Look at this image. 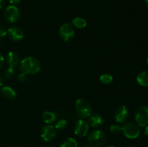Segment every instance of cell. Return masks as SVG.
Listing matches in <instances>:
<instances>
[{
	"label": "cell",
	"mask_w": 148,
	"mask_h": 147,
	"mask_svg": "<svg viewBox=\"0 0 148 147\" xmlns=\"http://www.w3.org/2000/svg\"><path fill=\"white\" fill-rule=\"evenodd\" d=\"M7 32H6L5 30H4L3 28H0V38L1 37H4V36L7 35Z\"/></svg>",
	"instance_id": "obj_24"
},
{
	"label": "cell",
	"mask_w": 148,
	"mask_h": 147,
	"mask_svg": "<svg viewBox=\"0 0 148 147\" xmlns=\"http://www.w3.org/2000/svg\"><path fill=\"white\" fill-rule=\"evenodd\" d=\"M82 147H92V146L90 145H85V146H83Z\"/></svg>",
	"instance_id": "obj_31"
},
{
	"label": "cell",
	"mask_w": 148,
	"mask_h": 147,
	"mask_svg": "<svg viewBox=\"0 0 148 147\" xmlns=\"http://www.w3.org/2000/svg\"><path fill=\"white\" fill-rule=\"evenodd\" d=\"M66 125H67V122L66 120L64 118H61L56 121L54 127L56 130H64L66 127Z\"/></svg>",
	"instance_id": "obj_20"
},
{
	"label": "cell",
	"mask_w": 148,
	"mask_h": 147,
	"mask_svg": "<svg viewBox=\"0 0 148 147\" xmlns=\"http://www.w3.org/2000/svg\"><path fill=\"white\" fill-rule=\"evenodd\" d=\"M137 83L143 86H148V71H144L137 76Z\"/></svg>",
	"instance_id": "obj_15"
},
{
	"label": "cell",
	"mask_w": 148,
	"mask_h": 147,
	"mask_svg": "<svg viewBox=\"0 0 148 147\" xmlns=\"http://www.w3.org/2000/svg\"><path fill=\"white\" fill-rule=\"evenodd\" d=\"M9 37L10 39L14 41H19L21 40L24 37V32L22 29L17 27H10L7 31Z\"/></svg>",
	"instance_id": "obj_11"
},
{
	"label": "cell",
	"mask_w": 148,
	"mask_h": 147,
	"mask_svg": "<svg viewBox=\"0 0 148 147\" xmlns=\"http://www.w3.org/2000/svg\"><path fill=\"white\" fill-rule=\"evenodd\" d=\"M4 3H5L4 0H0V9H1L3 7H4Z\"/></svg>",
	"instance_id": "obj_27"
},
{
	"label": "cell",
	"mask_w": 148,
	"mask_h": 147,
	"mask_svg": "<svg viewBox=\"0 0 148 147\" xmlns=\"http://www.w3.org/2000/svg\"><path fill=\"white\" fill-rule=\"evenodd\" d=\"M89 131V124L83 119L78 120L75 125V133L79 137H84Z\"/></svg>",
	"instance_id": "obj_9"
},
{
	"label": "cell",
	"mask_w": 148,
	"mask_h": 147,
	"mask_svg": "<svg viewBox=\"0 0 148 147\" xmlns=\"http://www.w3.org/2000/svg\"><path fill=\"white\" fill-rule=\"evenodd\" d=\"M145 5L147 6V7L148 8V0H145Z\"/></svg>",
	"instance_id": "obj_30"
},
{
	"label": "cell",
	"mask_w": 148,
	"mask_h": 147,
	"mask_svg": "<svg viewBox=\"0 0 148 147\" xmlns=\"http://www.w3.org/2000/svg\"><path fill=\"white\" fill-rule=\"evenodd\" d=\"M56 135V129L53 125H46V126L43 127V128L40 131V137L43 141H46V142L53 141Z\"/></svg>",
	"instance_id": "obj_8"
},
{
	"label": "cell",
	"mask_w": 148,
	"mask_h": 147,
	"mask_svg": "<svg viewBox=\"0 0 148 147\" xmlns=\"http://www.w3.org/2000/svg\"><path fill=\"white\" fill-rule=\"evenodd\" d=\"M26 76H27V74H24L22 72V73L18 76L19 81H20V82H24V81H25Z\"/></svg>",
	"instance_id": "obj_23"
},
{
	"label": "cell",
	"mask_w": 148,
	"mask_h": 147,
	"mask_svg": "<svg viewBox=\"0 0 148 147\" xmlns=\"http://www.w3.org/2000/svg\"><path fill=\"white\" fill-rule=\"evenodd\" d=\"M59 35L64 41L68 42L72 39L75 35V30L69 23H64L59 29Z\"/></svg>",
	"instance_id": "obj_7"
},
{
	"label": "cell",
	"mask_w": 148,
	"mask_h": 147,
	"mask_svg": "<svg viewBox=\"0 0 148 147\" xmlns=\"http://www.w3.org/2000/svg\"><path fill=\"white\" fill-rule=\"evenodd\" d=\"M88 124L92 128H100L103 124V119L99 114H93L89 117Z\"/></svg>",
	"instance_id": "obj_13"
},
{
	"label": "cell",
	"mask_w": 148,
	"mask_h": 147,
	"mask_svg": "<svg viewBox=\"0 0 148 147\" xmlns=\"http://www.w3.org/2000/svg\"><path fill=\"white\" fill-rule=\"evenodd\" d=\"M135 120L137 125L144 127L148 124V106H142L137 109L135 113Z\"/></svg>",
	"instance_id": "obj_5"
},
{
	"label": "cell",
	"mask_w": 148,
	"mask_h": 147,
	"mask_svg": "<svg viewBox=\"0 0 148 147\" xmlns=\"http://www.w3.org/2000/svg\"><path fill=\"white\" fill-rule=\"evenodd\" d=\"M121 131L124 133V135L130 139L137 138L140 135V128L137 124L134 122H127L121 127Z\"/></svg>",
	"instance_id": "obj_4"
},
{
	"label": "cell",
	"mask_w": 148,
	"mask_h": 147,
	"mask_svg": "<svg viewBox=\"0 0 148 147\" xmlns=\"http://www.w3.org/2000/svg\"><path fill=\"white\" fill-rule=\"evenodd\" d=\"M2 84H3V79L2 78H1V76H0V88L2 86Z\"/></svg>",
	"instance_id": "obj_29"
},
{
	"label": "cell",
	"mask_w": 148,
	"mask_h": 147,
	"mask_svg": "<svg viewBox=\"0 0 148 147\" xmlns=\"http://www.w3.org/2000/svg\"><path fill=\"white\" fill-rule=\"evenodd\" d=\"M128 109L124 105H121V106L118 107L117 109L116 110L115 114H114L116 121L119 123H122L124 121H126V120L128 118Z\"/></svg>",
	"instance_id": "obj_10"
},
{
	"label": "cell",
	"mask_w": 148,
	"mask_h": 147,
	"mask_svg": "<svg viewBox=\"0 0 148 147\" xmlns=\"http://www.w3.org/2000/svg\"><path fill=\"white\" fill-rule=\"evenodd\" d=\"M105 147H115L114 146H105Z\"/></svg>",
	"instance_id": "obj_32"
},
{
	"label": "cell",
	"mask_w": 148,
	"mask_h": 147,
	"mask_svg": "<svg viewBox=\"0 0 148 147\" xmlns=\"http://www.w3.org/2000/svg\"><path fill=\"white\" fill-rule=\"evenodd\" d=\"M10 2L13 5H16L20 2V0H10Z\"/></svg>",
	"instance_id": "obj_26"
},
{
	"label": "cell",
	"mask_w": 148,
	"mask_h": 147,
	"mask_svg": "<svg viewBox=\"0 0 148 147\" xmlns=\"http://www.w3.org/2000/svg\"><path fill=\"white\" fill-rule=\"evenodd\" d=\"M7 62L9 65V67L14 69L20 63V57L14 52H10L7 56Z\"/></svg>",
	"instance_id": "obj_12"
},
{
	"label": "cell",
	"mask_w": 148,
	"mask_h": 147,
	"mask_svg": "<svg viewBox=\"0 0 148 147\" xmlns=\"http://www.w3.org/2000/svg\"><path fill=\"white\" fill-rule=\"evenodd\" d=\"M113 81V76L111 75L108 74H102L100 76V82L101 83L104 84H108L111 83Z\"/></svg>",
	"instance_id": "obj_19"
},
{
	"label": "cell",
	"mask_w": 148,
	"mask_h": 147,
	"mask_svg": "<svg viewBox=\"0 0 148 147\" xmlns=\"http://www.w3.org/2000/svg\"><path fill=\"white\" fill-rule=\"evenodd\" d=\"M14 69H12V68L9 67L8 69H6L5 73H4V76L7 79H12V76H14Z\"/></svg>",
	"instance_id": "obj_21"
},
{
	"label": "cell",
	"mask_w": 148,
	"mask_h": 147,
	"mask_svg": "<svg viewBox=\"0 0 148 147\" xmlns=\"http://www.w3.org/2000/svg\"><path fill=\"white\" fill-rule=\"evenodd\" d=\"M60 147H78V144L76 140L69 137L62 143Z\"/></svg>",
	"instance_id": "obj_18"
},
{
	"label": "cell",
	"mask_w": 148,
	"mask_h": 147,
	"mask_svg": "<svg viewBox=\"0 0 148 147\" xmlns=\"http://www.w3.org/2000/svg\"><path fill=\"white\" fill-rule=\"evenodd\" d=\"M88 141L91 146H101L106 141V135L105 133L101 130L93 131L88 135Z\"/></svg>",
	"instance_id": "obj_3"
},
{
	"label": "cell",
	"mask_w": 148,
	"mask_h": 147,
	"mask_svg": "<svg viewBox=\"0 0 148 147\" xmlns=\"http://www.w3.org/2000/svg\"><path fill=\"white\" fill-rule=\"evenodd\" d=\"M20 70L25 74H34L40 70V63L38 59L30 56L23 59L20 63Z\"/></svg>",
	"instance_id": "obj_1"
},
{
	"label": "cell",
	"mask_w": 148,
	"mask_h": 147,
	"mask_svg": "<svg viewBox=\"0 0 148 147\" xmlns=\"http://www.w3.org/2000/svg\"><path fill=\"white\" fill-rule=\"evenodd\" d=\"M110 131L112 133L118 134L120 132H121V127L118 125H112L110 127Z\"/></svg>",
	"instance_id": "obj_22"
},
{
	"label": "cell",
	"mask_w": 148,
	"mask_h": 147,
	"mask_svg": "<svg viewBox=\"0 0 148 147\" xmlns=\"http://www.w3.org/2000/svg\"><path fill=\"white\" fill-rule=\"evenodd\" d=\"M1 92L4 97L9 99H14L17 96V93L14 91V89L10 87V86H4V87H2L1 89Z\"/></svg>",
	"instance_id": "obj_14"
},
{
	"label": "cell",
	"mask_w": 148,
	"mask_h": 147,
	"mask_svg": "<svg viewBox=\"0 0 148 147\" xmlns=\"http://www.w3.org/2000/svg\"><path fill=\"white\" fill-rule=\"evenodd\" d=\"M145 133L146 135L148 136V125L145 127Z\"/></svg>",
	"instance_id": "obj_28"
},
{
	"label": "cell",
	"mask_w": 148,
	"mask_h": 147,
	"mask_svg": "<svg viewBox=\"0 0 148 147\" xmlns=\"http://www.w3.org/2000/svg\"><path fill=\"white\" fill-rule=\"evenodd\" d=\"M20 12L19 9L16 6H9L4 12V17L7 22L14 23L20 18Z\"/></svg>",
	"instance_id": "obj_6"
},
{
	"label": "cell",
	"mask_w": 148,
	"mask_h": 147,
	"mask_svg": "<svg viewBox=\"0 0 148 147\" xmlns=\"http://www.w3.org/2000/svg\"><path fill=\"white\" fill-rule=\"evenodd\" d=\"M72 24L77 28H84L87 25V21L82 17H75L72 20Z\"/></svg>",
	"instance_id": "obj_17"
},
{
	"label": "cell",
	"mask_w": 148,
	"mask_h": 147,
	"mask_svg": "<svg viewBox=\"0 0 148 147\" xmlns=\"http://www.w3.org/2000/svg\"><path fill=\"white\" fill-rule=\"evenodd\" d=\"M147 65H148V57H147Z\"/></svg>",
	"instance_id": "obj_33"
},
{
	"label": "cell",
	"mask_w": 148,
	"mask_h": 147,
	"mask_svg": "<svg viewBox=\"0 0 148 147\" xmlns=\"http://www.w3.org/2000/svg\"><path fill=\"white\" fill-rule=\"evenodd\" d=\"M56 115L53 113V112L51 111H46L43 113L42 115V118H43V121L47 124H51L56 120Z\"/></svg>",
	"instance_id": "obj_16"
},
{
	"label": "cell",
	"mask_w": 148,
	"mask_h": 147,
	"mask_svg": "<svg viewBox=\"0 0 148 147\" xmlns=\"http://www.w3.org/2000/svg\"><path fill=\"white\" fill-rule=\"evenodd\" d=\"M75 110L81 118H89L92 113V107L87 99L82 98L77 99L75 102Z\"/></svg>",
	"instance_id": "obj_2"
},
{
	"label": "cell",
	"mask_w": 148,
	"mask_h": 147,
	"mask_svg": "<svg viewBox=\"0 0 148 147\" xmlns=\"http://www.w3.org/2000/svg\"><path fill=\"white\" fill-rule=\"evenodd\" d=\"M4 59L2 55L0 53V69L4 66Z\"/></svg>",
	"instance_id": "obj_25"
}]
</instances>
